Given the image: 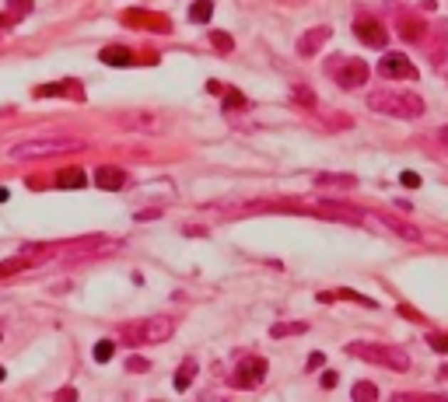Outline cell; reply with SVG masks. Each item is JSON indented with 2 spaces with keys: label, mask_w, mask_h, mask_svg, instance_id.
Returning a JSON list of instances; mask_svg holds the SVG:
<instances>
[{
  "label": "cell",
  "mask_w": 448,
  "mask_h": 402,
  "mask_svg": "<svg viewBox=\"0 0 448 402\" xmlns=\"http://www.w3.org/2000/svg\"><path fill=\"white\" fill-rule=\"evenodd\" d=\"M368 109L378 112V116H392V120H420L424 116V98L413 95V91L385 88V91L368 95Z\"/></svg>",
  "instance_id": "6da1fadb"
},
{
  "label": "cell",
  "mask_w": 448,
  "mask_h": 402,
  "mask_svg": "<svg viewBox=\"0 0 448 402\" xmlns=\"http://www.w3.org/2000/svg\"><path fill=\"white\" fill-rule=\"evenodd\" d=\"M347 354L361 357L368 364H378V367H389V371H410V354L403 347H392V343H350Z\"/></svg>",
  "instance_id": "7a4b0ae2"
},
{
  "label": "cell",
  "mask_w": 448,
  "mask_h": 402,
  "mask_svg": "<svg viewBox=\"0 0 448 402\" xmlns=\"http://www.w3.org/2000/svg\"><path fill=\"white\" fill-rule=\"evenodd\" d=\"M67 151H81V140H71V137H39V140H28V144L11 147V158L14 161H32V158L67 154Z\"/></svg>",
  "instance_id": "3957f363"
},
{
  "label": "cell",
  "mask_w": 448,
  "mask_h": 402,
  "mask_svg": "<svg viewBox=\"0 0 448 402\" xmlns=\"http://www.w3.org/2000/svg\"><path fill=\"white\" fill-rule=\"evenodd\" d=\"M175 332V322L168 315H155V319H140L133 325H123V339L126 343H165L172 339Z\"/></svg>",
  "instance_id": "277c9868"
},
{
  "label": "cell",
  "mask_w": 448,
  "mask_h": 402,
  "mask_svg": "<svg viewBox=\"0 0 448 402\" xmlns=\"http://www.w3.org/2000/svg\"><path fill=\"white\" fill-rule=\"evenodd\" d=\"M361 224L368 228H378V231H389V235H396V238H407V241H420L424 235L407 224V221H400V217H392V213H361Z\"/></svg>",
  "instance_id": "5b68a950"
},
{
  "label": "cell",
  "mask_w": 448,
  "mask_h": 402,
  "mask_svg": "<svg viewBox=\"0 0 448 402\" xmlns=\"http://www.w3.org/2000/svg\"><path fill=\"white\" fill-rule=\"evenodd\" d=\"M266 371H270V364L263 361V357H242V361L235 364L231 385L235 388H259L263 378H266Z\"/></svg>",
  "instance_id": "8992f818"
},
{
  "label": "cell",
  "mask_w": 448,
  "mask_h": 402,
  "mask_svg": "<svg viewBox=\"0 0 448 402\" xmlns=\"http://www.w3.org/2000/svg\"><path fill=\"white\" fill-rule=\"evenodd\" d=\"M329 74L336 78L340 88H361L368 80V63L365 60H358V56H350V60H333V67H329Z\"/></svg>",
  "instance_id": "52a82bcc"
},
{
  "label": "cell",
  "mask_w": 448,
  "mask_h": 402,
  "mask_svg": "<svg viewBox=\"0 0 448 402\" xmlns=\"http://www.w3.org/2000/svg\"><path fill=\"white\" fill-rule=\"evenodd\" d=\"M113 248H116V241L102 238V235H88V238H81V241H71V245L63 248V255H67V263H81V259L113 252Z\"/></svg>",
  "instance_id": "ba28073f"
},
{
  "label": "cell",
  "mask_w": 448,
  "mask_h": 402,
  "mask_svg": "<svg viewBox=\"0 0 448 402\" xmlns=\"http://www.w3.org/2000/svg\"><path fill=\"white\" fill-rule=\"evenodd\" d=\"M378 74L389 80H417V67L410 63L403 53H385L378 60Z\"/></svg>",
  "instance_id": "9c48e42d"
},
{
  "label": "cell",
  "mask_w": 448,
  "mask_h": 402,
  "mask_svg": "<svg viewBox=\"0 0 448 402\" xmlns=\"http://www.w3.org/2000/svg\"><path fill=\"white\" fill-rule=\"evenodd\" d=\"M354 32H358V39L365 42V46H371V49H382V46L389 42L385 28H382V21L371 18V14H361V18L354 21Z\"/></svg>",
  "instance_id": "30bf717a"
},
{
  "label": "cell",
  "mask_w": 448,
  "mask_h": 402,
  "mask_svg": "<svg viewBox=\"0 0 448 402\" xmlns=\"http://www.w3.org/2000/svg\"><path fill=\"white\" fill-rule=\"evenodd\" d=\"M312 213L319 217H329V221H343V224H361V210L347 206V203H336V200H323Z\"/></svg>",
  "instance_id": "8fae6325"
},
{
  "label": "cell",
  "mask_w": 448,
  "mask_h": 402,
  "mask_svg": "<svg viewBox=\"0 0 448 402\" xmlns=\"http://www.w3.org/2000/svg\"><path fill=\"white\" fill-rule=\"evenodd\" d=\"M36 95H39V98H78V102H84L81 84H78V80H56V84H39V88H36Z\"/></svg>",
  "instance_id": "7c38bea8"
},
{
  "label": "cell",
  "mask_w": 448,
  "mask_h": 402,
  "mask_svg": "<svg viewBox=\"0 0 448 402\" xmlns=\"http://www.w3.org/2000/svg\"><path fill=\"white\" fill-rule=\"evenodd\" d=\"M95 182H98V189H109V193H116L126 186V171L116 168V164H98V171H95Z\"/></svg>",
  "instance_id": "4fadbf2b"
},
{
  "label": "cell",
  "mask_w": 448,
  "mask_h": 402,
  "mask_svg": "<svg viewBox=\"0 0 448 402\" xmlns=\"http://www.w3.org/2000/svg\"><path fill=\"white\" fill-rule=\"evenodd\" d=\"M329 36H333V32H329L326 25H323V28H308V32H305V36L298 39V53H301V56H316V53L323 49V42H326Z\"/></svg>",
  "instance_id": "5bb4252c"
},
{
  "label": "cell",
  "mask_w": 448,
  "mask_h": 402,
  "mask_svg": "<svg viewBox=\"0 0 448 402\" xmlns=\"http://www.w3.org/2000/svg\"><path fill=\"white\" fill-rule=\"evenodd\" d=\"M396 28H400V36H403L407 42H420L424 36H427V28H424V21H420L417 14H400Z\"/></svg>",
  "instance_id": "9a60e30c"
},
{
  "label": "cell",
  "mask_w": 448,
  "mask_h": 402,
  "mask_svg": "<svg viewBox=\"0 0 448 402\" xmlns=\"http://www.w3.org/2000/svg\"><path fill=\"white\" fill-rule=\"evenodd\" d=\"M98 56H102L105 67H130V63H133V53H130L126 46H105Z\"/></svg>",
  "instance_id": "2e32d148"
},
{
  "label": "cell",
  "mask_w": 448,
  "mask_h": 402,
  "mask_svg": "<svg viewBox=\"0 0 448 402\" xmlns=\"http://www.w3.org/2000/svg\"><path fill=\"white\" fill-rule=\"evenodd\" d=\"M123 21H126V25H137V28H162V32H168V21H165V18L144 14V11H126Z\"/></svg>",
  "instance_id": "e0dca14e"
},
{
  "label": "cell",
  "mask_w": 448,
  "mask_h": 402,
  "mask_svg": "<svg viewBox=\"0 0 448 402\" xmlns=\"http://www.w3.org/2000/svg\"><path fill=\"white\" fill-rule=\"evenodd\" d=\"M56 186H60V189H84L88 179H84L81 168H63V171L56 175Z\"/></svg>",
  "instance_id": "ac0fdd59"
},
{
  "label": "cell",
  "mask_w": 448,
  "mask_h": 402,
  "mask_svg": "<svg viewBox=\"0 0 448 402\" xmlns=\"http://www.w3.org/2000/svg\"><path fill=\"white\" fill-rule=\"evenodd\" d=\"M193 374H197V361H193V357H186V361L179 364V371H175V388H179V392H186V388L193 385Z\"/></svg>",
  "instance_id": "d6986e66"
},
{
  "label": "cell",
  "mask_w": 448,
  "mask_h": 402,
  "mask_svg": "<svg viewBox=\"0 0 448 402\" xmlns=\"http://www.w3.org/2000/svg\"><path fill=\"white\" fill-rule=\"evenodd\" d=\"M319 186H329V189H354L358 179H354V175H319Z\"/></svg>",
  "instance_id": "ffe728a7"
},
{
  "label": "cell",
  "mask_w": 448,
  "mask_h": 402,
  "mask_svg": "<svg viewBox=\"0 0 448 402\" xmlns=\"http://www.w3.org/2000/svg\"><path fill=\"white\" fill-rule=\"evenodd\" d=\"M308 325L305 322H277L270 332H274V339H284V336H298V332H305Z\"/></svg>",
  "instance_id": "44dd1931"
},
{
  "label": "cell",
  "mask_w": 448,
  "mask_h": 402,
  "mask_svg": "<svg viewBox=\"0 0 448 402\" xmlns=\"http://www.w3.org/2000/svg\"><path fill=\"white\" fill-rule=\"evenodd\" d=\"M210 14H214V4H210V0H197V4L189 7V21H197V25L210 21Z\"/></svg>",
  "instance_id": "7402d4cb"
},
{
  "label": "cell",
  "mask_w": 448,
  "mask_h": 402,
  "mask_svg": "<svg viewBox=\"0 0 448 402\" xmlns=\"http://www.w3.org/2000/svg\"><path fill=\"white\" fill-rule=\"evenodd\" d=\"M32 263L25 259V255H18V259H4L0 263V277H11V273H21V270H28Z\"/></svg>",
  "instance_id": "603a6c76"
},
{
  "label": "cell",
  "mask_w": 448,
  "mask_h": 402,
  "mask_svg": "<svg viewBox=\"0 0 448 402\" xmlns=\"http://www.w3.org/2000/svg\"><path fill=\"white\" fill-rule=\"evenodd\" d=\"M291 98H294L298 105H305V109H312V105H316V95H312V88H305V84H294Z\"/></svg>",
  "instance_id": "cb8c5ba5"
},
{
  "label": "cell",
  "mask_w": 448,
  "mask_h": 402,
  "mask_svg": "<svg viewBox=\"0 0 448 402\" xmlns=\"http://www.w3.org/2000/svg\"><path fill=\"white\" fill-rule=\"evenodd\" d=\"M113 354H116V343H113V339H98V343H95V361L98 364L113 361Z\"/></svg>",
  "instance_id": "d4e9b609"
},
{
  "label": "cell",
  "mask_w": 448,
  "mask_h": 402,
  "mask_svg": "<svg viewBox=\"0 0 448 402\" xmlns=\"http://www.w3.org/2000/svg\"><path fill=\"white\" fill-rule=\"evenodd\" d=\"M354 399H358V402L378 399V388H375V385H368V381H361V385H354Z\"/></svg>",
  "instance_id": "484cf974"
},
{
  "label": "cell",
  "mask_w": 448,
  "mask_h": 402,
  "mask_svg": "<svg viewBox=\"0 0 448 402\" xmlns=\"http://www.w3.org/2000/svg\"><path fill=\"white\" fill-rule=\"evenodd\" d=\"M210 46L217 53H231V36L228 32H210Z\"/></svg>",
  "instance_id": "4316f807"
},
{
  "label": "cell",
  "mask_w": 448,
  "mask_h": 402,
  "mask_svg": "<svg viewBox=\"0 0 448 402\" xmlns=\"http://www.w3.org/2000/svg\"><path fill=\"white\" fill-rule=\"evenodd\" d=\"M427 343H431V350L448 354V332H427Z\"/></svg>",
  "instance_id": "83f0119b"
},
{
  "label": "cell",
  "mask_w": 448,
  "mask_h": 402,
  "mask_svg": "<svg viewBox=\"0 0 448 402\" xmlns=\"http://www.w3.org/2000/svg\"><path fill=\"white\" fill-rule=\"evenodd\" d=\"M7 7H11V14H32V0H7Z\"/></svg>",
  "instance_id": "f1b7e54d"
},
{
  "label": "cell",
  "mask_w": 448,
  "mask_h": 402,
  "mask_svg": "<svg viewBox=\"0 0 448 402\" xmlns=\"http://www.w3.org/2000/svg\"><path fill=\"white\" fill-rule=\"evenodd\" d=\"M400 182L410 186V189H417V186H420V175H417V171H403V175H400Z\"/></svg>",
  "instance_id": "f546056e"
},
{
  "label": "cell",
  "mask_w": 448,
  "mask_h": 402,
  "mask_svg": "<svg viewBox=\"0 0 448 402\" xmlns=\"http://www.w3.org/2000/svg\"><path fill=\"white\" fill-rule=\"evenodd\" d=\"M126 371H147V361L144 357H126Z\"/></svg>",
  "instance_id": "4dcf8cb0"
},
{
  "label": "cell",
  "mask_w": 448,
  "mask_h": 402,
  "mask_svg": "<svg viewBox=\"0 0 448 402\" xmlns=\"http://www.w3.org/2000/svg\"><path fill=\"white\" fill-rule=\"evenodd\" d=\"M224 105H228V109H235V105L242 109V105H245V98L239 95V91H228V102H224Z\"/></svg>",
  "instance_id": "1f68e13d"
},
{
  "label": "cell",
  "mask_w": 448,
  "mask_h": 402,
  "mask_svg": "<svg viewBox=\"0 0 448 402\" xmlns=\"http://www.w3.org/2000/svg\"><path fill=\"white\" fill-rule=\"evenodd\" d=\"M323 385H326V388H333V385H336V374H333V371H326V378H323Z\"/></svg>",
  "instance_id": "d6a6232c"
},
{
  "label": "cell",
  "mask_w": 448,
  "mask_h": 402,
  "mask_svg": "<svg viewBox=\"0 0 448 402\" xmlns=\"http://www.w3.org/2000/svg\"><path fill=\"white\" fill-rule=\"evenodd\" d=\"M438 137H442V140L448 144V126H442V133H438Z\"/></svg>",
  "instance_id": "836d02e7"
},
{
  "label": "cell",
  "mask_w": 448,
  "mask_h": 402,
  "mask_svg": "<svg viewBox=\"0 0 448 402\" xmlns=\"http://www.w3.org/2000/svg\"><path fill=\"white\" fill-rule=\"evenodd\" d=\"M4 200H7V189H0V203H4Z\"/></svg>",
  "instance_id": "e575fe53"
},
{
  "label": "cell",
  "mask_w": 448,
  "mask_h": 402,
  "mask_svg": "<svg viewBox=\"0 0 448 402\" xmlns=\"http://www.w3.org/2000/svg\"><path fill=\"white\" fill-rule=\"evenodd\" d=\"M0 381H4V367H0Z\"/></svg>",
  "instance_id": "d590c367"
}]
</instances>
